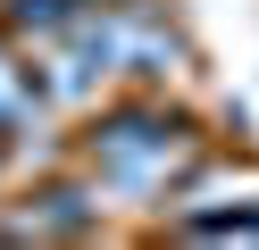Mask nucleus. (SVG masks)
Returning a JSON list of instances; mask_svg holds the SVG:
<instances>
[{
	"label": "nucleus",
	"mask_w": 259,
	"mask_h": 250,
	"mask_svg": "<svg viewBox=\"0 0 259 250\" xmlns=\"http://www.w3.org/2000/svg\"><path fill=\"white\" fill-rule=\"evenodd\" d=\"M201 159H209V125L192 109H176L167 92H142V83L101 100L75 133V167L109 192V209H142V217L167 209Z\"/></svg>",
	"instance_id": "nucleus-1"
},
{
	"label": "nucleus",
	"mask_w": 259,
	"mask_h": 250,
	"mask_svg": "<svg viewBox=\"0 0 259 250\" xmlns=\"http://www.w3.org/2000/svg\"><path fill=\"white\" fill-rule=\"evenodd\" d=\"M109 225V192L75 167V175H34L17 209H0V242H92Z\"/></svg>",
	"instance_id": "nucleus-2"
},
{
	"label": "nucleus",
	"mask_w": 259,
	"mask_h": 250,
	"mask_svg": "<svg viewBox=\"0 0 259 250\" xmlns=\"http://www.w3.org/2000/svg\"><path fill=\"white\" fill-rule=\"evenodd\" d=\"M117 59H125V83L159 92V83H176L192 67V42L151 9V0H117Z\"/></svg>",
	"instance_id": "nucleus-3"
},
{
	"label": "nucleus",
	"mask_w": 259,
	"mask_h": 250,
	"mask_svg": "<svg viewBox=\"0 0 259 250\" xmlns=\"http://www.w3.org/2000/svg\"><path fill=\"white\" fill-rule=\"evenodd\" d=\"M51 109H59V100H51V83H42V50L0 25V125L34 150L42 133H51Z\"/></svg>",
	"instance_id": "nucleus-4"
},
{
	"label": "nucleus",
	"mask_w": 259,
	"mask_h": 250,
	"mask_svg": "<svg viewBox=\"0 0 259 250\" xmlns=\"http://www.w3.org/2000/svg\"><path fill=\"white\" fill-rule=\"evenodd\" d=\"M167 233H184V242H259V200H226V209L167 217Z\"/></svg>",
	"instance_id": "nucleus-5"
},
{
	"label": "nucleus",
	"mask_w": 259,
	"mask_h": 250,
	"mask_svg": "<svg viewBox=\"0 0 259 250\" xmlns=\"http://www.w3.org/2000/svg\"><path fill=\"white\" fill-rule=\"evenodd\" d=\"M25 159H34V150H25V142H17V133L0 125V192H9V183H17V167H25Z\"/></svg>",
	"instance_id": "nucleus-6"
}]
</instances>
